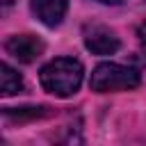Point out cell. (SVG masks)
I'll use <instances>...</instances> for the list:
<instances>
[{"label": "cell", "instance_id": "cell-1", "mask_svg": "<svg viewBox=\"0 0 146 146\" xmlns=\"http://www.w3.org/2000/svg\"><path fill=\"white\" fill-rule=\"evenodd\" d=\"M82 64L73 57H57L52 62H48L41 73H39V82L41 87L52 94V96H59V98H68L73 96L80 84H82Z\"/></svg>", "mask_w": 146, "mask_h": 146}, {"label": "cell", "instance_id": "cell-2", "mask_svg": "<svg viewBox=\"0 0 146 146\" xmlns=\"http://www.w3.org/2000/svg\"><path fill=\"white\" fill-rule=\"evenodd\" d=\"M139 84V73L130 66L105 62L98 64L91 73L89 87L96 94H107V91H123V89H135Z\"/></svg>", "mask_w": 146, "mask_h": 146}, {"label": "cell", "instance_id": "cell-3", "mask_svg": "<svg viewBox=\"0 0 146 146\" xmlns=\"http://www.w3.org/2000/svg\"><path fill=\"white\" fill-rule=\"evenodd\" d=\"M43 41L39 39V36H34V34H16V36H9L7 41H5V50L14 57V59H18V62H23V64H30V62H34L41 52H43Z\"/></svg>", "mask_w": 146, "mask_h": 146}, {"label": "cell", "instance_id": "cell-4", "mask_svg": "<svg viewBox=\"0 0 146 146\" xmlns=\"http://www.w3.org/2000/svg\"><path fill=\"white\" fill-rule=\"evenodd\" d=\"M84 46L94 55H112L119 50V36L103 25H94L84 34Z\"/></svg>", "mask_w": 146, "mask_h": 146}, {"label": "cell", "instance_id": "cell-5", "mask_svg": "<svg viewBox=\"0 0 146 146\" xmlns=\"http://www.w3.org/2000/svg\"><path fill=\"white\" fill-rule=\"evenodd\" d=\"M30 7L34 11V16L48 25V27H55L62 23V18L66 16V9H68V0H30Z\"/></svg>", "mask_w": 146, "mask_h": 146}, {"label": "cell", "instance_id": "cell-6", "mask_svg": "<svg viewBox=\"0 0 146 146\" xmlns=\"http://www.w3.org/2000/svg\"><path fill=\"white\" fill-rule=\"evenodd\" d=\"M0 89H2V96H14L23 89V80L21 75L9 66V64H2L0 66Z\"/></svg>", "mask_w": 146, "mask_h": 146}, {"label": "cell", "instance_id": "cell-7", "mask_svg": "<svg viewBox=\"0 0 146 146\" xmlns=\"http://www.w3.org/2000/svg\"><path fill=\"white\" fill-rule=\"evenodd\" d=\"M48 114V107H7L5 110V116L7 119H16V121H23V119H39V116H46Z\"/></svg>", "mask_w": 146, "mask_h": 146}, {"label": "cell", "instance_id": "cell-8", "mask_svg": "<svg viewBox=\"0 0 146 146\" xmlns=\"http://www.w3.org/2000/svg\"><path fill=\"white\" fill-rule=\"evenodd\" d=\"M137 36H139V46H141V50L146 52V23H141V25H139Z\"/></svg>", "mask_w": 146, "mask_h": 146}, {"label": "cell", "instance_id": "cell-9", "mask_svg": "<svg viewBox=\"0 0 146 146\" xmlns=\"http://www.w3.org/2000/svg\"><path fill=\"white\" fill-rule=\"evenodd\" d=\"M98 2H105V5H119V2H123V0H98Z\"/></svg>", "mask_w": 146, "mask_h": 146}, {"label": "cell", "instance_id": "cell-10", "mask_svg": "<svg viewBox=\"0 0 146 146\" xmlns=\"http://www.w3.org/2000/svg\"><path fill=\"white\" fill-rule=\"evenodd\" d=\"M11 2H14V0H5V5H11Z\"/></svg>", "mask_w": 146, "mask_h": 146}]
</instances>
